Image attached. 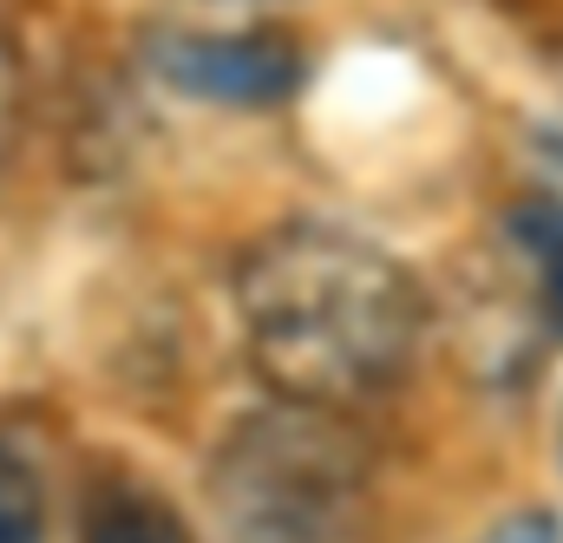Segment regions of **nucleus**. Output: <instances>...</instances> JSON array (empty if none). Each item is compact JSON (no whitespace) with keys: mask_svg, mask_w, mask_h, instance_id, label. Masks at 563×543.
Returning <instances> with one entry per match:
<instances>
[{"mask_svg":"<svg viewBox=\"0 0 563 543\" xmlns=\"http://www.w3.org/2000/svg\"><path fill=\"white\" fill-rule=\"evenodd\" d=\"M236 328L276 400L354 412L413 367L426 295L354 230L282 223L236 263Z\"/></svg>","mask_w":563,"mask_h":543,"instance_id":"nucleus-1","label":"nucleus"},{"mask_svg":"<svg viewBox=\"0 0 563 543\" xmlns=\"http://www.w3.org/2000/svg\"><path fill=\"white\" fill-rule=\"evenodd\" d=\"M367 478L374 458L347 412L269 400L223 432L203 498L223 543H354Z\"/></svg>","mask_w":563,"mask_h":543,"instance_id":"nucleus-2","label":"nucleus"},{"mask_svg":"<svg viewBox=\"0 0 563 543\" xmlns=\"http://www.w3.org/2000/svg\"><path fill=\"white\" fill-rule=\"evenodd\" d=\"M151 66L164 86L217 106H282L308 79V59L282 33H164Z\"/></svg>","mask_w":563,"mask_h":543,"instance_id":"nucleus-3","label":"nucleus"},{"mask_svg":"<svg viewBox=\"0 0 563 543\" xmlns=\"http://www.w3.org/2000/svg\"><path fill=\"white\" fill-rule=\"evenodd\" d=\"M79 543H197L190 524L144 485H92L86 518H79Z\"/></svg>","mask_w":563,"mask_h":543,"instance_id":"nucleus-4","label":"nucleus"},{"mask_svg":"<svg viewBox=\"0 0 563 543\" xmlns=\"http://www.w3.org/2000/svg\"><path fill=\"white\" fill-rule=\"evenodd\" d=\"M505 230H511V250L531 263L544 321L563 334V197H525Z\"/></svg>","mask_w":563,"mask_h":543,"instance_id":"nucleus-5","label":"nucleus"},{"mask_svg":"<svg viewBox=\"0 0 563 543\" xmlns=\"http://www.w3.org/2000/svg\"><path fill=\"white\" fill-rule=\"evenodd\" d=\"M0 543H46V485L7 445H0Z\"/></svg>","mask_w":563,"mask_h":543,"instance_id":"nucleus-6","label":"nucleus"},{"mask_svg":"<svg viewBox=\"0 0 563 543\" xmlns=\"http://www.w3.org/2000/svg\"><path fill=\"white\" fill-rule=\"evenodd\" d=\"M20 119H26V66H20L13 40L0 33V157L13 151V137H20Z\"/></svg>","mask_w":563,"mask_h":543,"instance_id":"nucleus-7","label":"nucleus"},{"mask_svg":"<svg viewBox=\"0 0 563 543\" xmlns=\"http://www.w3.org/2000/svg\"><path fill=\"white\" fill-rule=\"evenodd\" d=\"M492 543H551V518H518V524H505Z\"/></svg>","mask_w":563,"mask_h":543,"instance_id":"nucleus-8","label":"nucleus"},{"mask_svg":"<svg viewBox=\"0 0 563 543\" xmlns=\"http://www.w3.org/2000/svg\"><path fill=\"white\" fill-rule=\"evenodd\" d=\"M544 144H551V151H558V157H563V119H558V125H551V132H544Z\"/></svg>","mask_w":563,"mask_h":543,"instance_id":"nucleus-9","label":"nucleus"}]
</instances>
